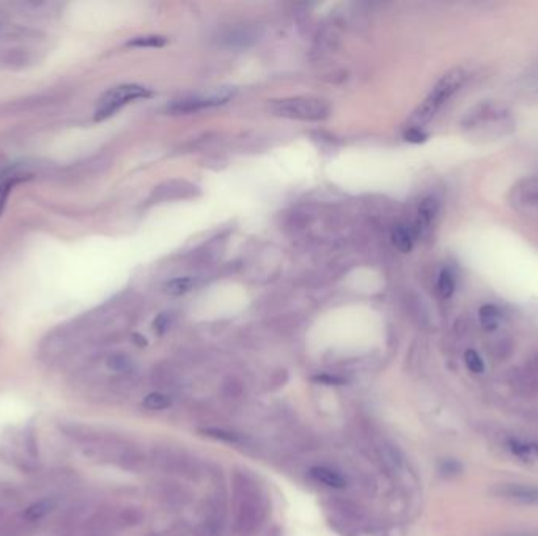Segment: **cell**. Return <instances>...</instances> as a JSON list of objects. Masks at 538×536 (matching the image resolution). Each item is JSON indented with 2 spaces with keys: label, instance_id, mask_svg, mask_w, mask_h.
<instances>
[{
  "label": "cell",
  "instance_id": "cell-1",
  "mask_svg": "<svg viewBox=\"0 0 538 536\" xmlns=\"http://www.w3.org/2000/svg\"><path fill=\"white\" fill-rule=\"evenodd\" d=\"M466 80V73L461 68H453L447 71L444 76L436 82L433 90L430 92L428 96L423 99V103L417 107V111L413 115V127H420L422 125L428 123L436 112L460 90L461 85Z\"/></svg>",
  "mask_w": 538,
  "mask_h": 536
},
{
  "label": "cell",
  "instance_id": "cell-2",
  "mask_svg": "<svg viewBox=\"0 0 538 536\" xmlns=\"http://www.w3.org/2000/svg\"><path fill=\"white\" fill-rule=\"evenodd\" d=\"M269 112L282 118L320 121L329 117L331 106L327 101L320 98H288L274 101L269 106Z\"/></svg>",
  "mask_w": 538,
  "mask_h": 536
},
{
  "label": "cell",
  "instance_id": "cell-3",
  "mask_svg": "<svg viewBox=\"0 0 538 536\" xmlns=\"http://www.w3.org/2000/svg\"><path fill=\"white\" fill-rule=\"evenodd\" d=\"M150 94L151 92L148 90V88L137 84H126L112 88V90L107 92L104 96L101 98L95 112V121H103L109 118L123 106L130 104L136 99L150 96Z\"/></svg>",
  "mask_w": 538,
  "mask_h": 536
},
{
  "label": "cell",
  "instance_id": "cell-4",
  "mask_svg": "<svg viewBox=\"0 0 538 536\" xmlns=\"http://www.w3.org/2000/svg\"><path fill=\"white\" fill-rule=\"evenodd\" d=\"M493 494L496 497L513 501V504L538 505V486L523 483H501L494 487Z\"/></svg>",
  "mask_w": 538,
  "mask_h": 536
},
{
  "label": "cell",
  "instance_id": "cell-5",
  "mask_svg": "<svg viewBox=\"0 0 538 536\" xmlns=\"http://www.w3.org/2000/svg\"><path fill=\"white\" fill-rule=\"evenodd\" d=\"M507 451L513 458L526 464H538V440L518 436H508L506 439Z\"/></svg>",
  "mask_w": 538,
  "mask_h": 536
},
{
  "label": "cell",
  "instance_id": "cell-6",
  "mask_svg": "<svg viewBox=\"0 0 538 536\" xmlns=\"http://www.w3.org/2000/svg\"><path fill=\"white\" fill-rule=\"evenodd\" d=\"M512 200L521 211L538 214V180H526L516 185L512 191Z\"/></svg>",
  "mask_w": 538,
  "mask_h": 536
},
{
  "label": "cell",
  "instance_id": "cell-7",
  "mask_svg": "<svg viewBox=\"0 0 538 536\" xmlns=\"http://www.w3.org/2000/svg\"><path fill=\"white\" fill-rule=\"evenodd\" d=\"M232 96H233V92L222 90L220 93H213V94H208V96H194V98L180 99L170 108L175 112H192V111L196 112V111H200V108H205V107L224 104Z\"/></svg>",
  "mask_w": 538,
  "mask_h": 536
},
{
  "label": "cell",
  "instance_id": "cell-8",
  "mask_svg": "<svg viewBox=\"0 0 538 536\" xmlns=\"http://www.w3.org/2000/svg\"><path fill=\"white\" fill-rule=\"evenodd\" d=\"M311 477L325 486L334 487V490H343L346 486V478L337 470L329 469V467H312Z\"/></svg>",
  "mask_w": 538,
  "mask_h": 536
},
{
  "label": "cell",
  "instance_id": "cell-9",
  "mask_svg": "<svg viewBox=\"0 0 538 536\" xmlns=\"http://www.w3.org/2000/svg\"><path fill=\"white\" fill-rule=\"evenodd\" d=\"M438 200L434 197H427L423 199L419 205V209H417V232H420L422 228H427L430 223L434 220L436 214H438Z\"/></svg>",
  "mask_w": 538,
  "mask_h": 536
},
{
  "label": "cell",
  "instance_id": "cell-10",
  "mask_svg": "<svg viewBox=\"0 0 538 536\" xmlns=\"http://www.w3.org/2000/svg\"><path fill=\"white\" fill-rule=\"evenodd\" d=\"M392 244L403 254L411 252L414 244L411 230L406 228L405 225H396L392 230Z\"/></svg>",
  "mask_w": 538,
  "mask_h": 536
},
{
  "label": "cell",
  "instance_id": "cell-11",
  "mask_svg": "<svg viewBox=\"0 0 538 536\" xmlns=\"http://www.w3.org/2000/svg\"><path fill=\"white\" fill-rule=\"evenodd\" d=\"M499 318H501V313L494 305H489V304L483 305V307H480L479 310V320H480L482 328L485 330H494L497 328V324H499Z\"/></svg>",
  "mask_w": 538,
  "mask_h": 536
},
{
  "label": "cell",
  "instance_id": "cell-12",
  "mask_svg": "<svg viewBox=\"0 0 538 536\" xmlns=\"http://www.w3.org/2000/svg\"><path fill=\"white\" fill-rule=\"evenodd\" d=\"M455 291V277L449 269H442L438 277V293L442 299H449Z\"/></svg>",
  "mask_w": 538,
  "mask_h": 536
},
{
  "label": "cell",
  "instance_id": "cell-13",
  "mask_svg": "<svg viewBox=\"0 0 538 536\" xmlns=\"http://www.w3.org/2000/svg\"><path fill=\"white\" fill-rule=\"evenodd\" d=\"M192 287H194V280L191 279V277H178V279L167 282L164 289L167 294L181 296V294H186Z\"/></svg>",
  "mask_w": 538,
  "mask_h": 536
},
{
  "label": "cell",
  "instance_id": "cell-14",
  "mask_svg": "<svg viewBox=\"0 0 538 536\" xmlns=\"http://www.w3.org/2000/svg\"><path fill=\"white\" fill-rule=\"evenodd\" d=\"M54 506V501L51 500H39L37 501V504L30 505L29 508L25 510V518L29 521H38L44 518L46 514H48Z\"/></svg>",
  "mask_w": 538,
  "mask_h": 536
},
{
  "label": "cell",
  "instance_id": "cell-15",
  "mask_svg": "<svg viewBox=\"0 0 538 536\" xmlns=\"http://www.w3.org/2000/svg\"><path fill=\"white\" fill-rule=\"evenodd\" d=\"M167 44V39L164 37L159 35H145V37H137L131 39L127 46L131 47H163Z\"/></svg>",
  "mask_w": 538,
  "mask_h": 536
},
{
  "label": "cell",
  "instance_id": "cell-16",
  "mask_svg": "<svg viewBox=\"0 0 538 536\" xmlns=\"http://www.w3.org/2000/svg\"><path fill=\"white\" fill-rule=\"evenodd\" d=\"M169 404H170V398L164 395V393H159V392L150 393V395L144 399V406L150 411H161V409L167 408Z\"/></svg>",
  "mask_w": 538,
  "mask_h": 536
},
{
  "label": "cell",
  "instance_id": "cell-17",
  "mask_svg": "<svg viewBox=\"0 0 538 536\" xmlns=\"http://www.w3.org/2000/svg\"><path fill=\"white\" fill-rule=\"evenodd\" d=\"M465 362H466L468 368L473 371V373H477V375H479V373H483V370H485V363H483L482 357L477 354L475 351H473V349L466 351Z\"/></svg>",
  "mask_w": 538,
  "mask_h": 536
},
{
  "label": "cell",
  "instance_id": "cell-18",
  "mask_svg": "<svg viewBox=\"0 0 538 536\" xmlns=\"http://www.w3.org/2000/svg\"><path fill=\"white\" fill-rule=\"evenodd\" d=\"M16 182H19L18 178H8V180H4L2 182H0V216H2V213H4L6 200H8V197H10L13 187H15Z\"/></svg>",
  "mask_w": 538,
  "mask_h": 536
},
{
  "label": "cell",
  "instance_id": "cell-19",
  "mask_svg": "<svg viewBox=\"0 0 538 536\" xmlns=\"http://www.w3.org/2000/svg\"><path fill=\"white\" fill-rule=\"evenodd\" d=\"M405 139L411 144H423L428 139V135L422 131L420 127H409L405 132Z\"/></svg>",
  "mask_w": 538,
  "mask_h": 536
},
{
  "label": "cell",
  "instance_id": "cell-20",
  "mask_svg": "<svg viewBox=\"0 0 538 536\" xmlns=\"http://www.w3.org/2000/svg\"><path fill=\"white\" fill-rule=\"evenodd\" d=\"M109 366L113 371H126L131 368V362L123 356H113L109 359Z\"/></svg>",
  "mask_w": 538,
  "mask_h": 536
},
{
  "label": "cell",
  "instance_id": "cell-21",
  "mask_svg": "<svg viewBox=\"0 0 538 536\" xmlns=\"http://www.w3.org/2000/svg\"><path fill=\"white\" fill-rule=\"evenodd\" d=\"M460 470H461V466L456 463V461H446V463L442 464V472L447 475H455Z\"/></svg>",
  "mask_w": 538,
  "mask_h": 536
},
{
  "label": "cell",
  "instance_id": "cell-22",
  "mask_svg": "<svg viewBox=\"0 0 538 536\" xmlns=\"http://www.w3.org/2000/svg\"><path fill=\"white\" fill-rule=\"evenodd\" d=\"M497 536H538V528H529V530H515V532H506Z\"/></svg>",
  "mask_w": 538,
  "mask_h": 536
},
{
  "label": "cell",
  "instance_id": "cell-23",
  "mask_svg": "<svg viewBox=\"0 0 538 536\" xmlns=\"http://www.w3.org/2000/svg\"><path fill=\"white\" fill-rule=\"evenodd\" d=\"M318 381L327 382V384H331V382H337V384H340V382H342L340 379H337V378H326V376H321V378H318Z\"/></svg>",
  "mask_w": 538,
  "mask_h": 536
}]
</instances>
